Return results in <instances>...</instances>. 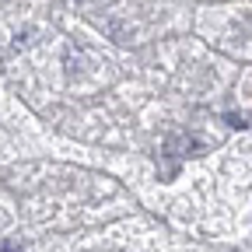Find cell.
<instances>
[{
	"label": "cell",
	"mask_w": 252,
	"mask_h": 252,
	"mask_svg": "<svg viewBox=\"0 0 252 252\" xmlns=\"http://www.w3.org/2000/svg\"><path fill=\"white\" fill-rule=\"evenodd\" d=\"M182 154H203V140L193 137V133H172V137L165 140V147H161V158H165V161H161V179H165V182L175 179Z\"/></svg>",
	"instance_id": "cell-1"
},
{
	"label": "cell",
	"mask_w": 252,
	"mask_h": 252,
	"mask_svg": "<svg viewBox=\"0 0 252 252\" xmlns=\"http://www.w3.org/2000/svg\"><path fill=\"white\" fill-rule=\"evenodd\" d=\"M35 35H39V28H25L21 35H14V49H25V46H32V42H35Z\"/></svg>",
	"instance_id": "cell-3"
},
{
	"label": "cell",
	"mask_w": 252,
	"mask_h": 252,
	"mask_svg": "<svg viewBox=\"0 0 252 252\" xmlns=\"http://www.w3.org/2000/svg\"><path fill=\"white\" fill-rule=\"evenodd\" d=\"M0 249H4V252H21V249H18L14 242H4V245H0Z\"/></svg>",
	"instance_id": "cell-4"
},
{
	"label": "cell",
	"mask_w": 252,
	"mask_h": 252,
	"mask_svg": "<svg viewBox=\"0 0 252 252\" xmlns=\"http://www.w3.org/2000/svg\"><path fill=\"white\" fill-rule=\"evenodd\" d=\"M224 123L235 126V130H249V126H252V116H249V112H224Z\"/></svg>",
	"instance_id": "cell-2"
}]
</instances>
